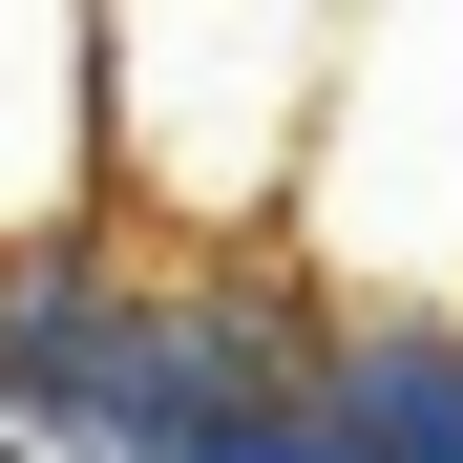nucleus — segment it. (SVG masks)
Here are the masks:
<instances>
[{
	"mask_svg": "<svg viewBox=\"0 0 463 463\" xmlns=\"http://www.w3.org/2000/svg\"><path fill=\"white\" fill-rule=\"evenodd\" d=\"M317 421H337V463H463V317H337Z\"/></svg>",
	"mask_w": 463,
	"mask_h": 463,
	"instance_id": "5",
	"label": "nucleus"
},
{
	"mask_svg": "<svg viewBox=\"0 0 463 463\" xmlns=\"http://www.w3.org/2000/svg\"><path fill=\"white\" fill-rule=\"evenodd\" d=\"M106 232V22L0 0V253Z\"/></svg>",
	"mask_w": 463,
	"mask_h": 463,
	"instance_id": "4",
	"label": "nucleus"
},
{
	"mask_svg": "<svg viewBox=\"0 0 463 463\" xmlns=\"http://www.w3.org/2000/svg\"><path fill=\"white\" fill-rule=\"evenodd\" d=\"M317 106H337V22L295 0H127L106 22V232L147 253H274L295 169H317Z\"/></svg>",
	"mask_w": 463,
	"mask_h": 463,
	"instance_id": "2",
	"label": "nucleus"
},
{
	"mask_svg": "<svg viewBox=\"0 0 463 463\" xmlns=\"http://www.w3.org/2000/svg\"><path fill=\"white\" fill-rule=\"evenodd\" d=\"M274 274L317 317H463V22H337V106Z\"/></svg>",
	"mask_w": 463,
	"mask_h": 463,
	"instance_id": "3",
	"label": "nucleus"
},
{
	"mask_svg": "<svg viewBox=\"0 0 463 463\" xmlns=\"http://www.w3.org/2000/svg\"><path fill=\"white\" fill-rule=\"evenodd\" d=\"M317 337L337 317L274 253H147V232L0 253V421L43 463H337Z\"/></svg>",
	"mask_w": 463,
	"mask_h": 463,
	"instance_id": "1",
	"label": "nucleus"
}]
</instances>
